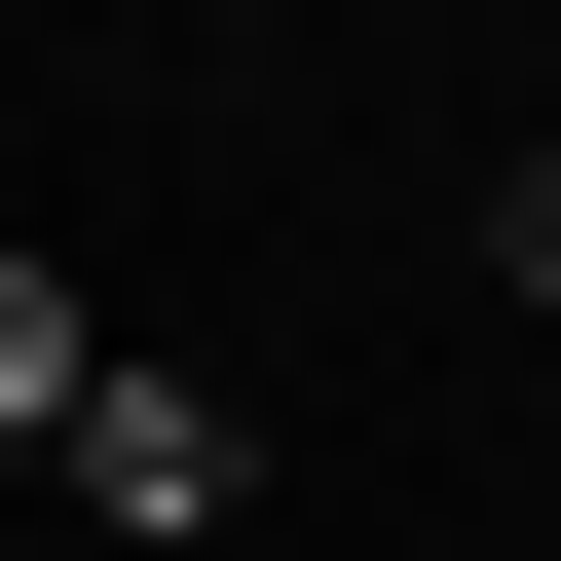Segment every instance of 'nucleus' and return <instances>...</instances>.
Here are the masks:
<instances>
[{
  "instance_id": "obj_1",
  "label": "nucleus",
  "mask_w": 561,
  "mask_h": 561,
  "mask_svg": "<svg viewBox=\"0 0 561 561\" xmlns=\"http://www.w3.org/2000/svg\"><path fill=\"white\" fill-rule=\"evenodd\" d=\"M38 486H76V524H150V561H187V524H225V486H262V412H225V375H150V337H113V375H76V412H38Z\"/></svg>"
},
{
  "instance_id": "obj_3",
  "label": "nucleus",
  "mask_w": 561,
  "mask_h": 561,
  "mask_svg": "<svg viewBox=\"0 0 561 561\" xmlns=\"http://www.w3.org/2000/svg\"><path fill=\"white\" fill-rule=\"evenodd\" d=\"M449 262H486V300H561V150H524V187H486V225H449Z\"/></svg>"
},
{
  "instance_id": "obj_2",
  "label": "nucleus",
  "mask_w": 561,
  "mask_h": 561,
  "mask_svg": "<svg viewBox=\"0 0 561 561\" xmlns=\"http://www.w3.org/2000/svg\"><path fill=\"white\" fill-rule=\"evenodd\" d=\"M76 375H113V337H76V262H0V449H38Z\"/></svg>"
}]
</instances>
